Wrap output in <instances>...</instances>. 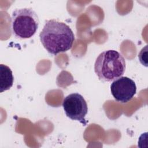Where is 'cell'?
<instances>
[{
	"label": "cell",
	"instance_id": "cell-4",
	"mask_svg": "<svg viewBox=\"0 0 148 148\" xmlns=\"http://www.w3.org/2000/svg\"><path fill=\"white\" fill-rule=\"evenodd\" d=\"M62 107L68 117L79 121L84 125H86L85 116L88 112V107L86 100L81 94L75 92L65 97Z\"/></svg>",
	"mask_w": 148,
	"mask_h": 148
},
{
	"label": "cell",
	"instance_id": "cell-2",
	"mask_svg": "<svg viewBox=\"0 0 148 148\" xmlns=\"http://www.w3.org/2000/svg\"><path fill=\"white\" fill-rule=\"evenodd\" d=\"M125 68V59L114 50H108L100 53L94 64L95 72L103 82H110L120 77L124 73Z\"/></svg>",
	"mask_w": 148,
	"mask_h": 148
},
{
	"label": "cell",
	"instance_id": "cell-3",
	"mask_svg": "<svg viewBox=\"0 0 148 148\" xmlns=\"http://www.w3.org/2000/svg\"><path fill=\"white\" fill-rule=\"evenodd\" d=\"M11 30L13 35L19 39H28L36 33L39 20L37 13L32 8L17 9L12 13Z\"/></svg>",
	"mask_w": 148,
	"mask_h": 148
},
{
	"label": "cell",
	"instance_id": "cell-5",
	"mask_svg": "<svg viewBox=\"0 0 148 148\" xmlns=\"http://www.w3.org/2000/svg\"><path fill=\"white\" fill-rule=\"evenodd\" d=\"M110 91L117 101L127 103L136 94V86L131 79L126 76H121L112 82L110 85Z\"/></svg>",
	"mask_w": 148,
	"mask_h": 148
},
{
	"label": "cell",
	"instance_id": "cell-1",
	"mask_svg": "<svg viewBox=\"0 0 148 148\" xmlns=\"http://www.w3.org/2000/svg\"><path fill=\"white\" fill-rule=\"evenodd\" d=\"M39 38L45 49L53 55L70 50L75 40L71 28L65 23L54 19L46 21Z\"/></svg>",
	"mask_w": 148,
	"mask_h": 148
},
{
	"label": "cell",
	"instance_id": "cell-6",
	"mask_svg": "<svg viewBox=\"0 0 148 148\" xmlns=\"http://www.w3.org/2000/svg\"><path fill=\"white\" fill-rule=\"evenodd\" d=\"M0 92L9 90L13 84L14 77L10 68L6 65H0Z\"/></svg>",
	"mask_w": 148,
	"mask_h": 148
}]
</instances>
